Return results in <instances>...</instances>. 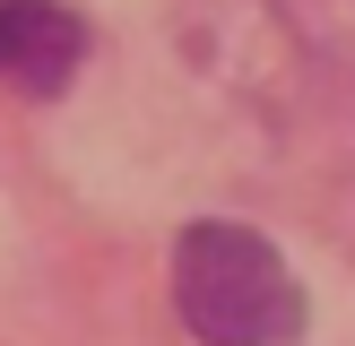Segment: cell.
Wrapping results in <instances>:
<instances>
[{"label":"cell","mask_w":355,"mask_h":346,"mask_svg":"<svg viewBox=\"0 0 355 346\" xmlns=\"http://www.w3.org/2000/svg\"><path fill=\"white\" fill-rule=\"evenodd\" d=\"M173 303L200 346H286L304 329V286L269 234L234 217H200L173 242Z\"/></svg>","instance_id":"6da1fadb"},{"label":"cell","mask_w":355,"mask_h":346,"mask_svg":"<svg viewBox=\"0 0 355 346\" xmlns=\"http://www.w3.org/2000/svg\"><path fill=\"white\" fill-rule=\"evenodd\" d=\"M87 61V26L61 0H0V86L17 95H61Z\"/></svg>","instance_id":"7a4b0ae2"}]
</instances>
